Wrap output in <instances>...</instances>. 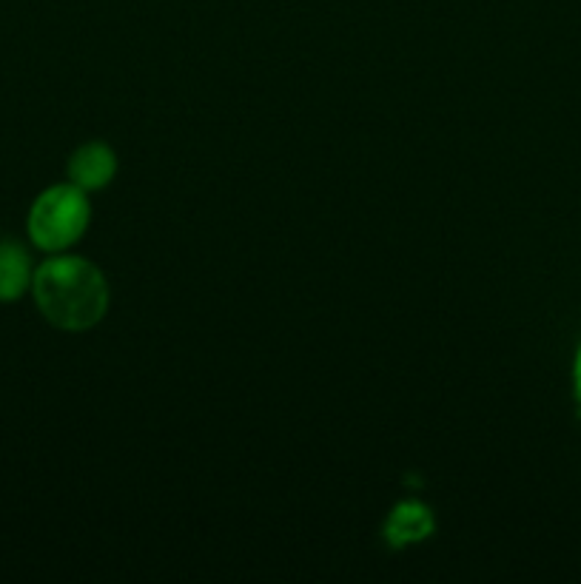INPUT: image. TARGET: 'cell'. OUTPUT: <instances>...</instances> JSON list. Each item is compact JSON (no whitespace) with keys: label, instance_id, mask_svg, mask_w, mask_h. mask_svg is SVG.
<instances>
[{"label":"cell","instance_id":"obj_1","mask_svg":"<svg viewBox=\"0 0 581 584\" xmlns=\"http://www.w3.org/2000/svg\"><path fill=\"white\" fill-rule=\"evenodd\" d=\"M40 314L63 331H86L109 308V283L100 268L80 257H55L32 280Z\"/></svg>","mask_w":581,"mask_h":584},{"label":"cell","instance_id":"obj_4","mask_svg":"<svg viewBox=\"0 0 581 584\" xmlns=\"http://www.w3.org/2000/svg\"><path fill=\"white\" fill-rule=\"evenodd\" d=\"M433 533V513L419 502H402L396 505L394 513L388 516L385 525V539L394 547L422 542Z\"/></svg>","mask_w":581,"mask_h":584},{"label":"cell","instance_id":"obj_3","mask_svg":"<svg viewBox=\"0 0 581 584\" xmlns=\"http://www.w3.org/2000/svg\"><path fill=\"white\" fill-rule=\"evenodd\" d=\"M117 171V157L109 146L103 143H89V146H80L69 160V174H72V183L80 186L83 191L103 189Z\"/></svg>","mask_w":581,"mask_h":584},{"label":"cell","instance_id":"obj_6","mask_svg":"<svg viewBox=\"0 0 581 584\" xmlns=\"http://www.w3.org/2000/svg\"><path fill=\"white\" fill-rule=\"evenodd\" d=\"M576 391H579V402H581V351L576 357Z\"/></svg>","mask_w":581,"mask_h":584},{"label":"cell","instance_id":"obj_2","mask_svg":"<svg viewBox=\"0 0 581 584\" xmlns=\"http://www.w3.org/2000/svg\"><path fill=\"white\" fill-rule=\"evenodd\" d=\"M89 226V200L80 186H52L29 211V237L46 251H63Z\"/></svg>","mask_w":581,"mask_h":584},{"label":"cell","instance_id":"obj_5","mask_svg":"<svg viewBox=\"0 0 581 584\" xmlns=\"http://www.w3.org/2000/svg\"><path fill=\"white\" fill-rule=\"evenodd\" d=\"M29 254L26 248L15 240H3L0 243V300H18L20 294L29 288L32 280V268H29Z\"/></svg>","mask_w":581,"mask_h":584}]
</instances>
